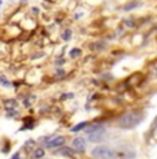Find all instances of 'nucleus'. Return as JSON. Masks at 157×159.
<instances>
[{
	"mask_svg": "<svg viewBox=\"0 0 157 159\" xmlns=\"http://www.w3.org/2000/svg\"><path fill=\"white\" fill-rule=\"evenodd\" d=\"M136 3H131V4H128V6H124V10H127V11H128V10H131V8H134V7H136Z\"/></svg>",
	"mask_w": 157,
	"mask_h": 159,
	"instance_id": "13",
	"label": "nucleus"
},
{
	"mask_svg": "<svg viewBox=\"0 0 157 159\" xmlns=\"http://www.w3.org/2000/svg\"><path fill=\"white\" fill-rule=\"evenodd\" d=\"M6 108H10V107H17V102L15 100H8L7 103H4Z\"/></svg>",
	"mask_w": 157,
	"mask_h": 159,
	"instance_id": "11",
	"label": "nucleus"
},
{
	"mask_svg": "<svg viewBox=\"0 0 157 159\" xmlns=\"http://www.w3.org/2000/svg\"><path fill=\"white\" fill-rule=\"evenodd\" d=\"M72 145H73V148H75V150H77L79 152H83L86 150V140L83 137H76L75 140H73Z\"/></svg>",
	"mask_w": 157,
	"mask_h": 159,
	"instance_id": "5",
	"label": "nucleus"
},
{
	"mask_svg": "<svg viewBox=\"0 0 157 159\" xmlns=\"http://www.w3.org/2000/svg\"><path fill=\"white\" fill-rule=\"evenodd\" d=\"M143 119V114L139 111H131V112H127V114L121 115L119 118L117 124L120 128L123 129H132L135 128L136 125H139Z\"/></svg>",
	"mask_w": 157,
	"mask_h": 159,
	"instance_id": "1",
	"label": "nucleus"
},
{
	"mask_svg": "<svg viewBox=\"0 0 157 159\" xmlns=\"http://www.w3.org/2000/svg\"><path fill=\"white\" fill-rule=\"evenodd\" d=\"M80 55H81V51L79 48H73L71 51V58H79Z\"/></svg>",
	"mask_w": 157,
	"mask_h": 159,
	"instance_id": "10",
	"label": "nucleus"
},
{
	"mask_svg": "<svg viewBox=\"0 0 157 159\" xmlns=\"http://www.w3.org/2000/svg\"><path fill=\"white\" fill-rule=\"evenodd\" d=\"M0 3H2V2H0Z\"/></svg>",
	"mask_w": 157,
	"mask_h": 159,
	"instance_id": "15",
	"label": "nucleus"
},
{
	"mask_svg": "<svg viewBox=\"0 0 157 159\" xmlns=\"http://www.w3.org/2000/svg\"><path fill=\"white\" fill-rule=\"evenodd\" d=\"M71 34H72V32L69 30V29H68V30H65V33H63V36H62L63 40H69V39H71Z\"/></svg>",
	"mask_w": 157,
	"mask_h": 159,
	"instance_id": "12",
	"label": "nucleus"
},
{
	"mask_svg": "<svg viewBox=\"0 0 157 159\" xmlns=\"http://www.w3.org/2000/svg\"><path fill=\"white\" fill-rule=\"evenodd\" d=\"M84 128H87V122H80L79 125H76V126L72 128V132H79V130H81V129H84Z\"/></svg>",
	"mask_w": 157,
	"mask_h": 159,
	"instance_id": "8",
	"label": "nucleus"
},
{
	"mask_svg": "<svg viewBox=\"0 0 157 159\" xmlns=\"http://www.w3.org/2000/svg\"><path fill=\"white\" fill-rule=\"evenodd\" d=\"M11 159H19V154H15L14 158H11Z\"/></svg>",
	"mask_w": 157,
	"mask_h": 159,
	"instance_id": "14",
	"label": "nucleus"
},
{
	"mask_svg": "<svg viewBox=\"0 0 157 159\" xmlns=\"http://www.w3.org/2000/svg\"><path fill=\"white\" fill-rule=\"evenodd\" d=\"M103 137H105V130H103V129H99V130L88 133V140L92 141V143H98V141H101Z\"/></svg>",
	"mask_w": 157,
	"mask_h": 159,
	"instance_id": "4",
	"label": "nucleus"
},
{
	"mask_svg": "<svg viewBox=\"0 0 157 159\" xmlns=\"http://www.w3.org/2000/svg\"><path fill=\"white\" fill-rule=\"evenodd\" d=\"M43 157H44V150L43 148H36L33 151V158L35 159H42Z\"/></svg>",
	"mask_w": 157,
	"mask_h": 159,
	"instance_id": "7",
	"label": "nucleus"
},
{
	"mask_svg": "<svg viewBox=\"0 0 157 159\" xmlns=\"http://www.w3.org/2000/svg\"><path fill=\"white\" fill-rule=\"evenodd\" d=\"M91 155L95 159H115L119 158V154L116 150L110 147H106V145H98V147L92 148Z\"/></svg>",
	"mask_w": 157,
	"mask_h": 159,
	"instance_id": "2",
	"label": "nucleus"
},
{
	"mask_svg": "<svg viewBox=\"0 0 157 159\" xmlns=\"http://www.w3.org/2000/svg\"><path fill=\"white\" fill-rule=\"evenodd\" d=\"M56 154L61 155V157H65V158H73L75 157V151L69 147H61L59 150H56Z\"/></svg>",
	"mask_w": 157,
	"mask_h": 159,
	"instance_id": "6",
	"label": "nucleus"
},
{
	"mask_svg": "<svg viewBox=\"0 0 157 159\" xmlns=\"http://www.w3.org/2000/svg\"><path fill=\"white\" fill-rule=\"evenodd\" d=\"M99 129H103V125L102 124H95V125H92V126L88 128V133L95 132V130H99Z\"/></svg>",
	"mask_w": 157,
	"mask_h": 159,
	"instance_id": "9",
	"label": "nucleus"
},
{
	"mask_svg": "<svg viewBox=\"0 0 157 159\" xmlns=\"http://www.w3.org/2000/svg\"><path fill=\"white\" fill-rule=\"evenodd\" d=\"M46 140V147L47 148H58L65 144V137L62 136H55V137H44Z\"/></svg>",
	"mask_w": 157,
	"mask_h": 159,
	"instance_id": "3",
	"label": "nucleus"
}]
</instances>
